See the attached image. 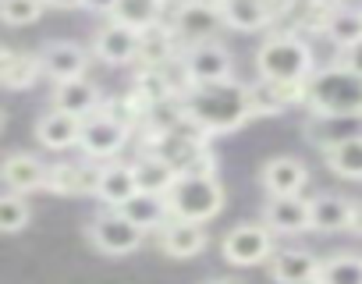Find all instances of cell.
I'll use <instances>...</instances> for the list:
<instances>
[{"instance_id": "cell-1", "label": "cell", "mask_w": 362, "mask_h": 284, "mask_svg": "<svg viewBox=\"0 0 362 284\" xmlns=\"http://www.w3.org/2000/svg\"><path fill=\"white\" fill-rule=\"evenodd\" d=\"M181 117H185L199 135H224L242 128L249 114V93L242 82H214V85H196L181 96Z\"/></svg>"}, {"instance_id": "cell-2", "label": "cell", "mask_w": 362, "mask_h": 284, "mask_svg": "<svg viewBox=\"0 0 362 284\" xmlns=\"http://www.w3.org/2000/svg\"><path fill=\"white\" fill-rule=\"evenodd\" d=\"M316 71V54L309 47V40L295 29L284 32H270L259 50H256V75L263 82H277V85H305V78Z\"/></svg>"}, {"instance_id": "cell-3", "label": "cell", "mask_w": 362, "mask_h": 284, "mask_svg": "<svg viewBox=\"0 0 362 284\" xmlns=\"http://www.w3.org/2000/svg\"><path fill=\"white\" fill-rule=\"evenodd\" d=\"M302 107L313 117H341V114H362V78L348 71L341 61L316 68L305 78Z\"/></svg>"}, {"instance_id": "cell-4", "label": "cell", "mask_w": 362, "mask_h": 284, "mask_svg": "<svg viewBox=\"0 0 362 284\" xmlns=\"http://www.w3.org/2000/svg\"><path fill=\"white\" fill-rule=\"evenodd\" d=\"M167 213L174 220H192V224H206L224 210V185L217 182V174H177L174 185L163 196Z\"/></svg>"}, {"instance_id": "cell-5", "label": "cell", "mask_w": 362, "mask_h": 284, "mask_svg": "<svg viewBox=\"0 0 362 284\" xmlns=\"http://www.w3.org/2000/svg\"><path fill=\"white\" fill-rule=\"evenodd\" d=\"M181 71H185L189 85H214V82H228L235 78V57L224 43L206 40V43H189L185 50L177 54Z\"/></svg>"}, {"instance_id": "cell-6", "label": "cell", "mask_w": 362, "mask_h": 284, "mask_svg": "<svg viewBox=\"0 0 362 284\" xmlns=\"http://www.w3.org/2000/svg\"><path fill=\"white\" fill-rule=\"evenodd\" d=\"M221 252L231 266H259L274 256V235L263 220H245L224 235Z\"/></svg>"}, {"instance_id": "cell-7", "label": "cell", "mask_w": 362, "mask_h": 284, "mask_svg": "<svg viewBox=\"0 0 362 284\" xmlns=\"http://www.w3.org/2000/svg\"><path fill=\"white\" fill-rule=\"evenodd\" d=\"M86 235H89L93 249H100L103 256H128V252H135V249L142 245V238H146V231H139L121 210H103V213H96V217L89 220Z\"/></svg>"}, {"instance_id": "cell-8", "label": "cell", "mask_w": 362, "mask_h": 284, "mask_svg": "<svg viewBox=\"0 0 362 284\" xmlns=\"http://www.w3.org/2000/svg\"><path fill=\"white\" fill-rule=\"evenodd\" d=\"M128 128L117 124L114 117H107L103 110L82 117V128H78V150L89 157V160H114L124 142H128Z\"/></svg>"}, {"instance_id": "cell-9", "label": "cell", "mask_w": 362, "mask_h": 284, "mask_svg": "<svg viewBox=\"0 0 362 284\" xmlns=\"http://www.w3.org/2000/svg\"><path fill=\"white\" fill-rule=\"evenodd\" d=\"M174 36H181L185 43H206L217 40V32L224 29L221 11H217V0H181L174 22H170Z\"/></svg>"}, {"instance_id": "cell-10", "label": "cell", "mask_w": 362, "mask_h": 284, "mask_svg": "<svg viewBox=\"0 0 362 284\" xmlns=\"http://www.w3.org/2000/svg\"><path fill=\"white\" fill-rule=\"evenodd\" d=\"M36 57H40L43 75H50L54 82L86 78V68H89V54L71 40H50V43H43V50Z\"/></svg>"}, {"instance_id": "cell-11", "label": "cell", "mask_w": 362, "mask_h": 284, "mask_svg": "<svg viewBox=\"0 0 362 284\" xmlns=\"http://www.w3.org/2000/svg\"><path fill=\"white\" fill-rule=\"evenodd\" d=\"M259 185L267 196H302L309 185V167L298 157H270L259 167Z\"/></svg>"}, {"instance_id": "cell-12", "label": "cell", "mask_w": 362, "mask_h": 284, "mask_svg": "<svg viewBox=\"0 0 362 284\" xmlns=\"http://www.w3.org/2000/svg\"><path fill=\"white\" fill-rule=\"evenodd\" d=\"M103 107V93L96 82L89 78H68V82H57L54 85V96H50V110H61V114H71V117H89Z\"/></svg>"}, {"instance_id": "cell-13", "label": "cell", "mask_w": 362, "mask_h": 284, "mask_svg": "<svg viewBox=\"0 0 362 284\" xmlns=\"http://www.w3.org/2000/svg\"><path fill=\"white\" fill-rule=\"evenodd\" d=\"M245 93H249V114L252 117H277L288 107H302L305 85H277V82L256 78L252 85H245Z\"/></svg>"}, {"instance_id": "cell-14", "label": "cell", "mask_w": 362, "mask_h": 284, "mask_svg": "<svg viewBox=\"0 0 362 284\" xmlns=\"http://www.w3.org/2000/svg\"><path fill=\"white\" fill-rule=\"evenodd\" d=\"M267 266H270V277L277 284H313L320 273V256L313 249L291 245V249H274Z\"/></svg>"}, {"instance_id": "cell-15", "label": "cell", "mask_w": 362, "mask_h": 284, "mask_svg": "<svg viewBox=\"0 0 362 284\" xmlns=\"http://www.w3.org/2000/svg\"><path fill=\"white\" fill-rule=\"evenodd\" d=\"M263 224L270 235H302L309 231V199L302 196H270L263 206Z\"/></svg>"}, {"instance_id": "cell-16", "label": "cell", "mask_w": 362, "mask_h": 284, "mask_svg": "<svg viewBox=\"0 0 362 284\" xmlns=\"http://www.w3.org/2000/svg\"><path fill=\"white\" fill-rule=\"evenodd\" d=\"M93 196L107 206V210H121L132 196H135V178H132V164L121 160H107L103 167H96V185Z\"/></svg>"}, {"instance_id": "cell-17", "label": "cell", "mask_w": 362, "mask_h": 284, "mask_svg": "<svg viewBox=\"0 0 362 284\" xmlns=\"http://www.w3.org/2000/svg\"><path fill=\"white\" fill-rule=\"evenodd\" d=\"M0 182H4L15 196H29V192L43 189L47 164L33 153H8L4 160H0Z\"/></svg>"}, {"instance_id": "cell-18", "label": "cell", "mask_w": 362, "mask_h": 284, "mask_svg": "<svg viewBox=\"0 0 362 284\" xmlns=\"http://www.w3.org/2000/svg\"><path fill=\"white\" fill-rule=\"evenodd\" d=\"M135 47H139V32L117 25V22H107L103 29H96L93 36V54L110 64V68H124L135 61Z\"/></svg>"}, {"instance_id": "cell-19", "label": "cell", "mask_w": 362, "mask_h": 284, "mask_svg": "<svg viewBox=\"0 0 362 284\" xmlns=\"http://www.w3.org/2000/svg\"><path fill=\"white\" fill-rule=\"evenodd\" d=\"M351 199L341 196V192H320L309 199V231H320V235H337V231H348V220H351Z\"/></svg>"}, {"instance_id": "cell-20", "label": "cell", "mask_w": 362, "mask_h": 284, "mask_svg": "<svg viewBox=\"0 0 362 284\" xmlns=\"http://www.w3.org/2000/svg\"><path fill=\"white\" fill-rule=\"evenodd\" d=\"M302 131L320 153H327L330 146H337V142H348V138L362 135V114H341V117H313L309 114Z\"/></svg>"}, {"instance_id": "cell-21", "label": "cell", "mask_w": 362, "mask_h": 284, "mask_svg": "<svg viewBox=\"0 0 362 284\" xmlns=\"http://www.w3.org/2000/svg\"><path fill=\"white\" fill-rule=\"evenodd\" d=\"M206 227L203 224H192V220H167L160 227V249L174 259H192L206 249Z\"/></svg>"}, {"instance_id": "cell-22", "label": "cell", "mask_w": 362, "mask_h": 284, "mask_svg": "<svg viewBox=\"0 0 362 284\" xmlns=\"http://www.w3.org/2000/svg\"><path fill=\"white\" fill-rule=\"evenodd\" d=\"M78 128L82 121L71 117V114H61V110H50L36 121V142L50 153H64V150H75L78 146Z\"/></svg>"}, {"instance_id": "cell-23", "label": "cell", "mask_w": 362, "mask_h": 284, "mask_svg": "<svg viewBox=\"0 0 362 284\" xmlns=\"http://www.w3.org/2000/svg\"><path fill=\"white\" fill-rule=\"evenodd\" d=\"M93 185H96L93 164H47L43 189H50L57 196H93Z\"/></svg>"}, {"instance_id": "cell-24", "label": "cell", "mask_w": 362, "mask_h": 284, "mask_svg": "<svg viewBox=\"0 0 362 284\" xmlns=\"http://www.w3.org/2000/svg\"><path fill=\"white\" fill-rule=\"evenodd\" d=\"M337 54L351 50L358 40H362V11L351 8V4H341V8H330L327 18H323V29H320Z\"/></svg>"}, {"instance_id": "cell-25", "label": "cell", "mask_w": 362, "mask_h": 284, "mask_svg": "<svg viewBox=\"0 0 362 284\" xmlns=\"http://www.w3.org/2000/svg\"><path fill=\"white\" fill-rule=\"evenodd\" d=\"M40 75H43V68H40L36 54H18V50L0 47V85L4 89H11V93L33 89Z\"/></svg>"}, {"instance_id": "cell-26", "label": "cell", "mask_w": 362, "mask_h": 284, "mask_svg": "<svg viewBox=\"0 0 362 284\" xmlns=\"http://www.w3.org/2000/svg\"><path fill=\"white\" fill-rule=\"evenodd\" d=\"M174 29H167L163 22L149 25L139 32V47H135V61L139 68H163L167 61H174Z\"/></svg>"}, {"instance_id": "cell-27", "label": "cell", "mask_w": 362, "mask_h": 284, "mask_svg": "<svg viewBox=\"0 0 362 284\" xmlns=\"http://www.w3.org/2000/svg\"><path fill=\"white\" fill-rule=\"evenodd\" d=\"M132 178H135V192L167 196V189L174 185L177 171H174L167 160H160V157H153V153H142V157L132 160Z\"/></svg>"}, {"instance_id": "cell-28", "label": "cell", "mask_w": 362, "mask_h": 284, "mask_svg": "<svg viewBox=\"0 0 362 284\" xmlns=\"http://www.w3.org/2000/svg\"><path fill=\"white\" fill-rule=\"evenodd\" d=\"M217 11H221V22L235 32H263L270 25L259 0H217Z\"/></svg>"}, {"instance_id": "cell-29", "label": "cell", "mask_w": 362, "mask_h": 284, "mask_svg": "<svg viewBox=\"0 0 362 284\" xmlns=\"http://www.w3.org/2000/svg\"><path fill=\"white\" fill-rule=\"evenodd\" d=\"M160 18H163V0H117L107 15V22H117L132 32H142L156 25Z\"/></svg>"}, {"instance_id": "cell-30", "label": "cell", "mask_w": 362, "mask_h": 284, "mask_svg": "<svg viewBox=\"0 0 362 284\" xmlns=\"http://www.w3.org/2000/svg\"><path fill=\"white\" fill-rule=\"evenodd\" d=\"M121 213H124L139 231H160V227L170 220L163 196H149V192H135V196L121 206Z\"/></svg>"}, {"instance_id": "cell-31", "label": "cell", "mask_w": 362, "mask_h": 284, "mask_svg": "<svg viewBox=\"0 0 362 284\" xmlns=\"http://www.w3.org/2000/svg\"><path fill=\"white\" fill-rule=\"evenodd\" d=\"M327 167L344 178V182H362V135L348 138V142H337V146H330L323 153Z\"/></svg>"}, {"instance_id": "cell-32", "label": "cell", "mask_w": 362, "mask_h": 284, "mask_svg": "<svg viewBox=\"0 0 362 284\" xmlns=\"http://www.w3.org/2000/svg\"><path fill=\"white\" fill-rule=\"evenodd\" d=\"M320 284H362V256L355 252H334L320 259Z\"/></svg>"}, {"instance_id": "cell-33", "label": "cell", "mask_w": 362, "mask_h": 284, "mask_svg": "<svg viewBox=\"0 0 362 284\" xmlns=\"http://www.w3.org/2000/svg\"><path fill=\"white\" fill-rule=\"evenodd\" d=\"M132 96H135V100H139V103L149 110V107H160V103L174 100V89H170V82H167L163 68H139Z\"/></svg>"}, {"instance_id": "cell-34", "label": "cell", "mask_w": 362, "mask_h": 284, "mask_svg": "<svg viewBox=\"0 0 362 284\" xmlns=\"http://www.w3.org/2000/svg\"><path fill=\"white\" fill-rule=\"evenodd\" d=\"M29 217H33V210H29L25 196H15V192L0 196V235H18L29 224Z\"/></svg>"}, {"instance_id": "cell-35", "label": "cell", "mask_w": 362, "mask_h": 284, "mask_svg": "<svg viewBox=\"0 0 362 284\" xmlns=\"http://www.w3.org/2000/svg\"><path fill=\"white\" fill-rule=\"evenodd\" d=\"M47 11L43 0H0V22L4 25H33Z\"/></svg>"}, {"instance_id": "cell-36", "label": "cell", "mask_w": 362, "mask_h": 284, "mask_svg": "<svg viewBox=\"0 0 362 284\" xmlns=\"http://www.w3.org/2000/svg\"><path fill=\"white\" fill-rule=\"evenodd\" d=\"M259 4H263V11H267V18H270V25H274V22L288 18V15L298 8V0H259Z\"/></svg>"}, {"instance_id": "cell-37", "label": "cell", "mask_w": 362, "mask_h": 284, "mask_svg": "<svg viewBox=\"0 0 362 284\" xmlns=\"http://www.w3.org/2000/svg\"><path fill=\"white\" fill-rule=\"evenodd\" d=\"M341 64H344L348 71H355V75L362 78V40H358V43H355L351 50H344V54H341Z\"/></svg>"}, {"instance_id": "cell-38", "label": "cell", "mask_w": 362, "mask_h": 284, "mask_svg": "<svg viewBox=\"0 0 362 284\" xmlns=\"http://www.w3.org/2000/svg\"><path fill=\"white\" fill-rule=\"evenodd\" d=\"M117 4V0H82V8L96 11V15H110V8Z\"/></svg>"}, {"instance_id": "cell-39", "label": "cell", "mask_w": 362, "mask_h": 284, "mask_svg": "<svg viewBox=\"0 0 362 284\" xmlns=\"http://www.w3.org/2000/svg\"><path fill=\"white\" fill-rule=\"evenodd\" d=\"M298 4H305V8H316V11H330V8H341V4H348V0H298Z\"/></svg>"}, {"instance_id": "cell-40", "label": "cell", "mask_w": 362, "mask_h": 284, "mask_svg": "<svg viewBox=\"0 0 362 284\" xmlns=\"http://www.w3.org/2000/svg\"><path fill=\"white\" fill-rule=\"evenodd\" d=\"M348 231L362 238V203H355V206H351V220H348Z\"/></svg>"}, {"instance_id": "cell-41", "label": "cell", "mask_w": 362, "mask_h": 284, "mask_svg": "<svg viewBox=\"0 0 362 284\" xmlns=\"http://www.w3.org/2000/svg\"><path fill=\"white\" fill-rule=\"evenodd\" d=\"M47 8H57V11H75V8H82V0H43Z\"/></svg>"}, {"instance_id": "cell-42", "label": "cell", "mask_w": 362, "mask_h": 284, "mask_svg": "<svg viewBox=\"0 0 362 284\" xmlns=\"http://www.w3.org/2000/svg\"><path fill=\"white\" fill-rule=\"evenodd\" d=\"M206 284H238V280H231V277H217V280H206Z\"/></svg>"}, {"instance_id": "cell-43", "label": "cell", "mask_w": 362, "mask_h": 284, "mask_svg": "<svg viewBox=\"0 0 362 284\" xmlns=\"http://www.w3.org/2000/svg\"><path fill=\"white\" fill-rule=\"evenodd\" d=\"M0 128H4V110H0Z\"/></svg>"}, {"instance_id": "cell-44", "label": "cell", "mask_w": 362, "mask_h": 284, "mask_svg": "<svg viewBox=\"0 0 362 284\" xmlns=\"http://www.w3.org/2000/svg\"><path fill=\"white\" fill-rule=\"evenodd\" d=\"M313 284H320V280H313Z\"/></svg>"}, {"instance_id": "cell-45", "label": "cell", "mask_w": 362, "mask_h": 284, "mask_svg": "<svg viewBox=\"0 0 362 284\" xmlns=\"http://www.w3.org/2000/svg\"><path fill=\"white\" fill-rule=\"evenodd\" d=\"M358 11H362V8H358Z\"/></svg>"}]
</instances>
